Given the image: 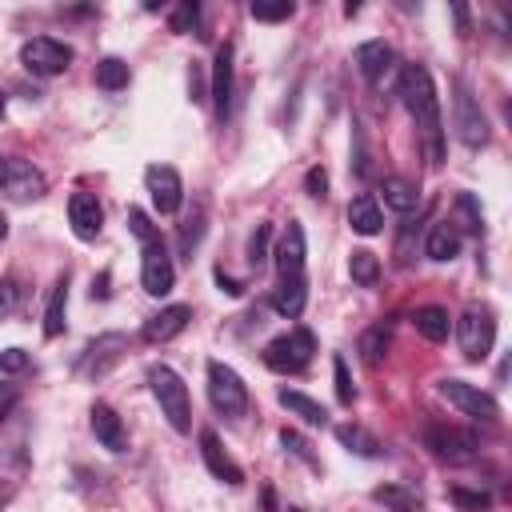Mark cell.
<instances>
[{
  "label": "cell",
  "instance_id": "cell-1",
  "mask_svg": "<svg viewBox=\"0 0 512 512\" xmlns=\"http://www.w3.org/2000/svg\"><path fill=\"white\" fill-rule=\"evenodd\" d=\"M400 100H404V108L412 112V120H416V128H420V136H424V144H428L432 164H440V160H444L440 96H436V84H432V76H428L424 64H404V72H400Z\"/></svg>",
  "mask_w": 512,
  "mask_h": 512
},
{
  "label": "cell",
  "instance_id": "cell-2",
  "mask_svg": "<svg viewBox=\"0 0 512 512\" xmlns=\"http://www.w3.org/2000/svg\"><path fill=\"white\" fill-rule=\"evenodd\" d=\"M148 384H152V396H156L160 412L168 416V424H172L176 432H188V428H192L188 384H184L168 364H152V368H148Z\"/></svg>",
  "mask_w": 512,
  "mask_h": 512
},
{
  "label": "cell",
  "instance_id": "cell-3",
  "mask_svg": "<svg viewBox=\"0 0 512 512\" xmlns=\"http://www.w3.org/2000/svg\"><path fill=\"white\" fill-rule=\"evenodd\" d=\"M456 336H460L464 360H472V364L488 360V352H492V344H496V316H492V308L468 304L464 316L456 320Z\"/></svg>",
  "mask_w": 512,
  "mask_h": 512
},
{
  "label": "cell",
  "instance_id": "cell-4",
  "mask_svg": "<svg viewBox=\"0 0 512 512\" xmlns=\"http://www.w3.org/2000/svg\"><path fill=\"white\" fill-rule=\"evenodd\" d=\"M312 352H316L312 332L308 328H292V332H284V336H276V340L264 344V364L272 372H280V376H292V372H304L308 368Z\"/></svg>",
  "mask_w": 512,
  "mask_h": 512
},
{
  "label": "cell",
  "instance_id": "cell-5",
  "mask_svg": "<svg viewBox=\"0 0 512 512\" xmlns=\"http://www.w3.org/2000/svg\"><path fill=\"white\" fill-rule=\"evenodd\" d=\"M208 400L224 416H244L248 412V384L224 360H208Z\"/></svg>",
  "mask_w": 512,
  "mask_h": 512
},
{
  "label": "cell",
  "instance_id": "cell-6",
  "mask_svg": "<svg viewBox=\"0 0 512 512\" xmlns=\"http://www.w3.org/2000/svg\"><path fill=\"white\" fill-rule=\"evenodd\" d=\"M440 396H444L448 404H456V408H460L464 416H472V420H484V424H496V420H500L496 396L484 392V388H476V384H468V380L444 376V380H440Z\"/></svg>",
  "mask_w": 512,
  "mask_h": 512
},
{
  "label": "cell",
  "instance_id": "cell-7",
  "mask_svg": "<svg viewBox=\"0 0 512 512\" xmlns=\"http://www.w3.org/2000/svg\"><path fill=\"white\" fill-rule=\"evenodd\" d=\"M20 64L32 72V76H60L68 64H72V48L52 40V36H32L20 44Z\"/></svg>",
  "mask_w": 512,
  "mask_h": 512
},
{
  "label": "cell",
  "instance_id": "cell-8",
  "mask_svg": "<svg viewBox=\"0 0 512 512\" xmlns=\"http://www.w3.org/2000/svg\"><path fill=\"white\" fill-rule=\"evenodd\" d=\"M452 124H456V136L464 148H484L488 144V116L480 112L476 96L456 84V96H452Z\"/></svg>",
  "mask_w": 512,
  "mask_h": 512
},
{
  "label": "cell",
  "instance_id": "cell-9",
  "mask_svg": "<svg viewBox=\"0 0 512 512\" xmlns=\"http://www.w3.org/2000/svg\"><path fill=\"white\" fill-rule=\"evenodd\" d=\"M424 444L432 448L436 460H448V464H468L480 448L476 432H464V428H448V424H428L424 428Z\"/></svg>",
  "mask_w": 512,
  "mask_h": 512
},
{
  "label": "cell",
  "instance_id": "cell-10",
  "mask_svg": "<svg viewBox=\"0 0 512 512\" xmlns=\"http://www.w3.org/2000/svg\"><path fill=\"white\" fill-rule=\"evenodd\" d=\"M140 284L148 296H168L172 284H176V268H172V256L164 248V240H148L144 244V256H140Z\"/></svg>",
  "mask_w": 512,
  "mask_h": 512
},
{
  "label": "cell",
  "instance_id": "cell-11",
  "mask_svg": "<svg viewBox=\"0 0 512 512\" xmlns=\"http://www.w3.org/2000/svg\"><path fill=\"white\" fill-rule=\"evenodd\" d=\"M144 184H148V196H152V204H156L160 216L180 212V204H184V180H180V172L172 164H148Z\"/></svg>",
  "mask_w": 512,
  "mask_h": 512
},
{
  "label": "cell",
  "instance_id": "cell-12",
  "mask_svg": "<svg viewBox=\"0 0 512 512\" xmlns=\"http://www.w3.org/2000/svg\"><path fill=\"white\" fill-rule=\"evenodd\" d=\"M128 352V336L124 332H104V336H96L92 344H88V352H84V360H80V376H104L108 368H116L120 364V356Z\"/></svg>",
  "mask_w": 512,
  "mask_h": 512
},
{
  "label": "cell",
  "instance_id": "cell-13",
  "mask_svg": "<svg viewBox=\"0 0 512 512\" xmlns=\"http://www.w3.org/2000/svg\"><path fill=\"white\" fill-rule=\"evenodd\" d=\"M232 44L224 40L220 48H216V56H212V104H216V116L220 120H228V112H232V92H236V76H232Z\"/></svg>",
  "mask_w": 512,
  "mask_h": 512
},
{
  "label": "cell",
  "instance_id": "cell-14",
  "mask_svg": "<svg viewBox=\"0 0 512 512\" xmlns=\"http://www.w3.org/2000/svg\"><path fill=\"white\" fill-rule=\"evenodd\" d=\"M304 256H308L304 228L296 220H288V228H284V236L276 244V272H280V280H304Z\"/></svg>",
  "mask_w": 512,
  "mask_h": 512
},
{
  "label": "cell",
  "instance_id": "cell-15",
  "mask_svg": "<svg viewBox=\"0 0 512 512\" xmlns=\"http://www.w3.org/2000/svg\"><path fill=\"white\" fill-rule=\"evenodd\" d=\"M68 224H72V232H76L80 240H96L100 228H104V208H100V200H96L92 192H72V200H68Z\"/></svg>",
  "mask_w": 512,
  "mask_h": 512
},
{
  "label": "cell",
  "instance_id": "cell-16",
  "mask_svg": "<svg viewBox=\"0 0 512 512\" xmlns=\"http://www.w3.org/2000/svg\"><path fill=\"white\" fill-rule=\"evenodd\" d=\"M200 456H204V464H208V472L216 476V480H224V484H244V472H240V464L228 456V448L220 444V436L212 432V428H204L200 432Z\"/></svg>",
  "mask_w": 512,
  "mask_h": 512
},
{
  "label": "cell",
  "instance_id": "cell-17",
  "mask_svg": "<svg viewBox=\"0 0 512 512\" xmlns=\"http://www.w3.org/2000/svg\"><path fill=\"white\" fill-rule=\"evenodd\" d=\"M88 424H92V436H96V440H100L108 452H124V448H128L124 420L116 416V408H112V404L96 400V404H92V412H88Z\"/></svg>",
  "mask_w": 512,
  "mask_h": 512
},
{
  "label": "cell",
  "instance_id": "cell-18",
  "mask_svg": "<svg viewBox=\"0 0 512 512\" xmlns=\"http://www.w3.org/2000/svg\"><path fill=\"white\" fill-rule=\"evenodd\" d=\"M188 320H192V308L188 304H168V308H160L156 316L144 320V340L148 344H164V340L180 336L188 328Z\"/></svg>",
  "mask_w": 512,
  "mask_h": 512
},
{
  "label": "cell",
  "instance_id": "cell-19",
  "mask_svg": "<svg viewBox=\"0 0 512 512\" xmlns=\"http://www.w3.org/2000/svg\"><path fill=\"white\" fill-rule=\"evenodd\" d=\"M4 188H8L16 200H40V196L48 192V180H44V172H40L36 164H28V160H8V180H4Z\"/></svg>",
  "mask_w": 512,
  "mask_h": 512
},
{
  "label": "cell",
  "instance_id": "cell-20",
  "mask_svg": "<svg viewBox=\"0 0 512 512\" xmlns=\"http://www.w3.org/2000/svg\"><path fill=\"white\" fill-rule=\"evenodd\" d=\"M352 60H356V68H360V76L364 80H384V72L392 68V48L384 44V40H364V44H356V52H352Z\"/></svg>",
  "mask_w": 512,
  "mask_h": 512
},
{
  "label": "cell",
  "instance_id": "cell-21",
  "mask_svg": "<svg viewBox=\"0 0 512 512\" xmlns=\"http://www.w3.org/2000/svg\"><path fill=\"white\" fill-rule=\"evenodd\" d=\"M424 252H428V260H436V264L456 260V252H460V232H456V224H452V220H436V224L428 228Z\"/></svg>",
  "mask_w": 512,
  "mask_h": 512
},
{
  "label": "cell",
  "instance_id": "cell-22",
  "mask_svg": "<svg viewBox=\"0 0 512 512\" xmlns=\"http://www.w3.org/2000/svg\"><path fill=\"white\" fill-rule=\"evenodd\" d=\"M348 224H352V232H360V236H376V232L384 228V216H380V204H376L372 192H360V196L348 204Z\"/></svg>",
  "mask_w": 512,
  "mask_h": 512
},
{
  "label": "cell",
  "instance_id": "cell-23",
  "mask_svg": "<svg viewBox=\"0 0 512 512\" xmlns=\"http://www.w3.org/2000/svg\"><path fill=\"white\" fill-rule=\"evenodd\" d=\"M412 324H416V332H420L424 340H432V344L448 340V332H452V316H448V308H440V304H420V308L412 312Z\"/></svg>",
  "mask_w": 512,
  "mask_h": 512
},
{
  "label": "cell",
  "instance_id": "cell-24",
  "mask_svg": "<svg viewBox=\"0 0 512 512\" xmlns=\"http://www.w3.org/2000/svg\"><path fill=\"white\" fill-rule=\"evenodd\" d=\"M308 304V280H280L276 292H272V308L284 316V320H296Z\"/></svg>",
  "mask_w": 512,
  "mask_h": 512
},
{
  "label": "cell",
  "instance_id": "cell-25",
  "mask_svg": "<svg viewBox=\"0 0 512 512\" xmlns=\"http://www.w3.org/2000/svg\"><path fill=\"white\" fill-rule=\"evenodd\" d=\"M372 500L376 504H384V508H392V512H424V500H420V492L416 488H408V484H380V488H372Z\"/></svg>",
  "mask_w": 512,
  "mask_h": 512
},
{
  "label": "cell",
  "instance_id": "cell-26",
  "mask_svg": "<svg viewBox=\"0 0 512 512\" xmlns=\"http://www.w3.org/2000/svg\"><path fill=\"white\" fill-rule=\"evenodd\" d=\"M380 192H384V204L392 212H400V216H408L412 208H420V188L412 180H404V176H388L380 184Z\"/></svg>",
  "mask_w": 512,
  "mask_h": 512
},
{
  "label": "cell",
  "instance_id": "cell-27",
  "mask_svg": "<svg viewBox=\"0 0 512 512\" xmlns=\"http://www.w3.org/2000/svg\"><path fill=\"white\" fill-rule=\"evenodd\" d=\"M276 400H280L292 416H300L304 424H328L324 404H320V400H312V396H304V392H296V388H280V392H276Z\"/></svg>",
  "mask_w": 512,
  "mask_h": 512
},
{
  "label": "cell",
  "instance_id": "cell-28",
  "mask_svg": "<svg viewBox=\"0 0 512 512\" xmlns=\"http://www.w3.org/2000/svg\"><path fill=\"white\" fill-rule=\"evenodd\" d=\"M336 440H340L348 452H356V456H380V452H384V444H380L372 432H364L360 424H336Z\"/></svg>",
  "mask_w": 512,
  "mask_h": 512
},
{
  "label": "cell",
  "instance_id": "cell-29",
  "mask_svg": "<svg viewBox=\"0 0 512 512\" xmlns=\"http://www.w3.org/2000/svg\"><path fill=\"white\" fill-rule=\"evenodd\" d=\"M64 308H68V280L60 276L52 284V296H48V308H44V336H60L64 332Z\"/></svg>",
  "mask_w": 512,
  "mask_h": 512
},
{
  "label": "cell",
  "instance_id": "cell-30",
  "mask_svg": "<svg viewBox=\"0 0 512 512\" xmlns=\"http://www.w3.org/2000/svg\"><path fill=\"white\" fill-rule=\"evenodd\" d=\"M348 276H352L360 288H372V284L380 280V260H376V252L356 248V252L348 256Z\"/></svg>",
  "mask_w": 512,
  "mask_h": 512
},
{
  "label": "cell",
  "instance_id": "cell-31",
  "mask_svg": "<svg viewBox=\"0 0 512 512\" xmlns=\"http://www.w3.org/2000/svg\"><path fill=\"white\" fill-rule=\"evenodd\" d=\"M96 84H100L104 92H120V88L128 84V64H124L120 56H104V60H96Z\"/></svg>",
  "mask_w": 512,
  "mask_h": 512
},
{
  "label": "cell",
  "instance_id": "cell-32",
  "mask_svg": "<svg viewBox=\"0 0 512 512\" xmlns=\"http://www.w3.org/2000/svg\"><path fill=\"white\" fill-rule=\"evenodd\" d=\"M204 220H208V208H204V200H196V212H188L184 224H180V252H184V256H192V248L200 244Z\"/></svg>",
  "mask_w": 512,
  "mask_h": 512
},
{
  "label": "cell",
  "instance_id": "cell-33",
  "mask_svg": "<svg viewBox=\"0 0 512 512\" xmlns=\"http://www.w3.org/2000/svg\"><path fill=\"white\" fill-rule=\"evenodd\" d=\"M292 12H296L292 0H252V4H248V16L260 20V24H280V20H288Z\"/></svg>",
  "mask_w": 512,
  "mask_h": 512
},
{
  "label": "cell",
  "instance_id": "cell-34",
  "mask_svg": "<svg viewBox=\"0 0 512 512\" xmlns=\"http://www.w3.org/2000/svg\"><path fill=\"white\" fill-rule=\"evenodd\" d=\"M360 356H364L368 364H380V360L388 356V324H376V328H368V332L360 336Z\"/></svg>",
  "mask_w": 512,
  "mask_h": 512
},
{
  "label": "cell",
  "instance_id": "cell-35",
  "mask_svg": "<svg viewBox=\"0 0 512 512\" xmlns=\"http://www.w3.org/2000/svg\"><path fill=\"white\" fill-rule=\"evenodd\" d=\"M452 224H460V228H468V232H480V228H484V212H480V204H476L472 192H460V196H456V220H452Z\"/></svg>",
  "mask_w": 512,
  "mask_h": 512
},
{
  "label": "cell",
  "instance_id": "cell-36",
  "mask_svg": "<svg viewBox=\"0 0 512 512\" xmlns=\"http://www.w3.org/2000/svg\"><path fill=\"white\" fill-rule=\"evenodd\" d=\"M268 240H272V224L264 220V224H256L252 236H248V264H252V268H260V264L268 260Z\"/></svg>",
  "mask_w": 512,
  "mask_h": 512
},
{
  "label": "cell",
  "instance_id": "cell-37",
  "mask_svg": "<svg viewBox=\"0 0 512 512\" xmlns=\"http://www.w3.org/2000/svg\"><path fill=\"white\" fill-rule=\"evenodd\" d=\"M448 500L460 508V512H484L488 504H492V496L488 492H472V488H448Z\"/></svg>",
  "mask_w": 512,
  "mask_h": 512
},
{
  "label": "cell",
  "instance_id": "cell-38",
  "mask_svg": "<svg viewBox=\"0 0 512 512\" xmlns=\"http://www.w3.org/2000/svg\"><path fill=\"white\" fill-rule=\"evenodd\" d=\"M196 24H200V4H192V0L176 4L172 16H168V28H172V32H192Z\"/></svg>",
  "mask_w": 512,
  "mask_h": 512
},
{
  "label": "cell",
  "instance_id": "cell-39",
  "mask_svg": "<svg viewBox=\"0 0 512 512\" xmlns=\"http://www.w3.org/2000/svg\"><path fill=\"white\" fill-rule=\"evenodd\" d=\"M332 376H336V400H340L344 408H352L356 388H352V376H348V360H344V356L332 360Z\"/></svg>",
  "mask_w": 512,
  "mask_h": 512
},
{
  "label": "cell",
  "instance_id": "cell-40",
  "mask_svg": "<svg viewBox=\"0 0 512 512\" xmlns=\"http://www.w3.org/2000/svg\"><path fill=\"white\" fill-rule=\"evenodd\" d=\"M280 444H284V448H288L292 456H300V460H304L308 468H316V472H320V460L312 456V444H308V440H304L300 432H292V428H284V432H280Z\"/></svg>",
  "mask_w": 512,
  "mask_h": 512
},
{
  "label": "cell",
  "instance_id": "cell-41",
  "mask_svg": "<svg viewBox=\"0 0 512 512\" xmlns=\"http://www.w3.org/2000/svg\"><path fill=\"white\" fill-rule=\"evenodd\" d=\"M20 300H24V284H20V276H4V280H0V312H16Z\"/></svg>",
  "mask_w": 512,
  "mask_h": 512
},
{
  "label": "cell",
  "instance_id": "cell-42",
  "mask_svg": "<svg viewBox=\"0 0 512 512\" xmlns=\"http://www.w3.org/2000/svg\"><path fill=\"white\" fill-rule=\"evenodd\" d=\"M128 228H132V236L140 240V244H148V240H156L160 232L152 228V220L140 212V208H128Z\"/></svg>",
  "mask_w": 512,
  "mask_h": 512
},
{
  "label": "cell",
  "instance_id": "cell-43",
  "mask_svg": "<svg viewBox=\"0 0 512 512\" xmlns=\"http://www.w3.org/2000/svg\"><path fill=\"white\" fill-rule=\"evenodd\" d=\"M304 188H308L312 200H324L328 196V172L324 168H308L304 172Z\"/></svg>",
  "mask_w": 512,
  "mask_h": 512
},
{
  "label": "cell",
  "instance_id": "cell-44",
  "mask_svg": "<svg viewBox=\"0 0 512 512\" xmlns=\"http://www.w3.org/2000/svg\"><path fill=\"white\" fill-rule=\"evenodd\" d=\"M24 368H28V352H24V348H4V352H0V372L16 376V372H24Z\"/></svg>",
  "mask_w": 512,
  "mask_h": 512
},
{
  "label": "cell",
  "instance_id": "cell-45",
  "mask_svg": "<svg viewBox=\"0 0 512 512\" xmlns=\"http://www.w3.org/2000/svg\"><path fill=\"white\" fill-rule=\"evenodd\" d=\"M16 400H20V388H16V384H8V380H0V420L16 408Z\"/></svg>",
  "mask_w": 512,
  "mask_h": 512
},
{
  "label": "cell",
  "instance_id": "cell-46",
  "mask_svg": "<svg viewBox=\"0 0 512 512\" xmlns=\"http://www.w3.org/2000/svg\"><path fill=\"white\" fill-rule=\"evenodd\" d=\"M188 92H192V100H204V76H200L196 64H192V72H188Z\"/></svg>",
  "mask_w": 512,
  "mask_h": 512
},
{
  "label": "cell",
  "instance_id": "cell-47",
  "mask_svg": "<svg viewBox=\"0 0 512 512\" xmlns=\"http://www.w3.org/2000/svg\"><path fill=\"white\" fill-rule=\"evenodd\" d=\"M216 284H220V292H228V296H240V292H244V288H240L224 268H216Z\"/></svg>",
  "mask_w": 512,
  "mask_h": 512
},
{
  "label": "cell",
  "instance_id": "cell-48",
  "mask_svg": "<svg viewBox=\"0 0 512 512\" xmlns=\"http://www.w3.org/2000/svg\"><path fill=\"white\" fill-rule=\"evenodd\" d=\"M92 296H108V272H100V280L92 284Z\"/></svg>",
  "mask_w": 512,
  "mask_h": 512
},
{
  "label": "cell",
  "instance_id": "cell-49",
  "mask_svg": "<svg viewBox=\"0 0 512 512\" xmlns=\"http://www.w3.org/2000/svg\"><path fill=\"white\" fill-rule=\"evenodd\" d=\"M8 496H12V488H8V484H4V480H0V508H4V504H8Z\"/></svg>",
  "mask_w": 512,
  "mask_h": 512
},
{
  "label": "cell",
  "instance_id": "cell-50",
  "mask_svg": "<svg viewBox=\"0 0 512 512\" xmlns=\"http://www.w3.org/2000/svg\"><path fill=\"white\" fill-rule=\"evenodd\" d=\"M8 180V156H0V184Z\"/></svg>",
  "mask_w": 512,
  "mask_h": 512
},
{
  "label": "cell",
  "instance_id": "cell-51",
  "mask_svg": "<svg viewBox=\"0 0 512 512\" xmlns=\"http://www.w3.org/2000/svg\"><path fill=\"white\" fill-rule=\"evenodd\" d=\"M8 236V220H4V212H0V240Z\"/></svg>",
  "mask_w": 512,
  "mask_h": 512
},
{
  "label": "cell",
  "instance_id": "cell-52",
  "mask_svg": "<svg viewBox=\"0 0 512 512\" xmlns=\"http://www.w3.org/2000/svg\"><path fill=\"white\" fill-rule=\"evenodd\" d=\"M288 512H300V508H288Z\"/></svg>",
  "mask_w": 512,
  "mask_h": 512
}]
</instances>
